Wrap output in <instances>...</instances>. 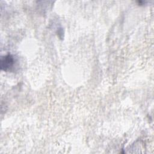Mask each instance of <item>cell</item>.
<instances>
[{
	"mask_svg": "<svg viewBox=\"0 0 154 154\" xmlns=\"http://www.w3.org/2000/svg\"><path fill=\"white\" fill-rule=\"evenodd\" d=\"M15 63L14 57L11 54H8L1 58V69L4 71H9L13 67Z\"/></svg>",
	"mask_w": 154,
	"mask_h": 154,
	"instance_id": "cell-1",
	"label": "cell"
}]
</instances>
